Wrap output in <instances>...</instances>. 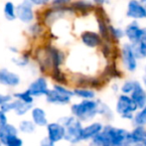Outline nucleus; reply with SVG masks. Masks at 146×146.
<instances>
[{
    "instance_id": "f257e3e1",
    "label": "nucleus",
    "mask_w": 146,
    "mask_h": 146,
    "mask_svg": "<svg viewBox=\"0 0 146 146\" xmlns=\"http://www.w3.org/2000/svg\"><path fill=\"white\" fill-rule=\"evenodd\" d=\"M71 111L73 115L81 121H88L96 117V114H106L110 111V108L100 100H83L82 102L72 106Z\"/></svg>"
},
{
    "instance_id": "f03ea898",
    "label": "nucleus",
    "mask_w": 146,
    "mask_h": 146,
    "mask_svg": "<svg viewBox=\"0 0 146 146\" xmlns=\"http://www.w3.org/2000/svg\"><path fill=\"white\" fill-rule=\"evenodd\" d=\"M65 128L64 139L71 144H77L82 141L83 125L82 121L75 116H66L60 120Z\"/></svg>"
},
{
    "instance_id": "7ed1b4c3",
    "label": "nucleus",
    "mask_w": 146,
    "mask_h": 146,
    "mask_svg": "<svg viewBox=\"0 0 146 146\" xmlns=\"http://www.w3.org/2000/svg\"><path fill=\"white\" fill-rule=\"evenodd\" d=\"M73 96V90L60 84H55L53 86V88H49L47 94H45L46 100L49 104H59V106H65L70 104Z\"/></svg>"
},
{
    "instance_id": "20e7f679",
    "label": "nucleus",
    "mask_w": 146,
    "mask_h": 146,
    "mask_svg": "<svg viewBox=\"0 0 146 146\" xmlns=\"http://www.w3.org/2000/svg\"><path fill=\"white\" fill-rule=\"evenodd\" d=\"M116 112L121 116V118L127 119V120H132L133 115L135 112L138 110L136 104L133 102L129 94H120L118 96V100L115 106Z\"/></svg>"
},
{
    "instance_id": "39448f33",
    "label": "nucleus",
    "mask_w": 146,
    "mask_h": 146,
    "mask_svg": "<svg viewBox=\"0 0 146 146\" xmlns=\"http://www.w3.org/2000/svg\"><path fill=\"white\" fill-rule=\"evenodd\" d=\"M16 20L24 25L32 23L36 20V8L28 0H22L16 5Z\"/></svg>"
},
{
    "instance_id": "423d86ee",
    "label": "nucleus",
    "mask_w": 146,
    "mask_h": 146,
    "mask_svg": "<svg viewBox=\"0 0 146 146\" xmlns=\"http://www.w3.org/2000/svg\"><path fill=\"white\" fill-rule=\"evenodd\" d=\"M106 135L108 136V140H110L111 145H122L125 144L127 135H128V130L124 128H120V127L112 126L110 124H108L104 126L102 129Z\"/></svg>"
},
{
    "instance_id": "0eeeda50",
    "label": "nucleus",
    "mask_w": 146,
    "mask_h": 146,
    "mask_svg": "<svg viewBox=\"0 0 146 146\" xmlns=\"http://www.w3.org/2000/svg\"><path fill=\"white\" fill-rule=\"evenodd\" d=\"M121 60L125 70L130 73L136 71L137 58L133 51V47L130 43H125L121 48Z\"/></svg>"
},
{
    "instance_id": "6e6552de",
    "label": "nucleus",
    "mask_w": 146,
    "mask_h": 146,
    "mask_svg": "<svg viewBox=\"0 0 146 146\" xmlns=\"http://www.w3.org/2000/svg\"><path fill=\"white\" fill-rule=\"evenodd\" d=\"M27 90L34 98H39V96H45V94L49 90V83L47 78L44 76H40V77L36 78L29 85Z\"/></svg>"
},
{
    "instance_id": "1a4fd4ad",
    "label": "nucleus",
    "mask_w": 146,
    "mask_h": 146,
    "mask_svg": "<svg viewBox=\"0 0 146 146\" xmlns=\"http://www.w3.org/2000/svg\"><path fill=\"white\" fill-rule=\"evenodd\" d=\"M126 17L136 21L146 19V8L139 0H129L127 3Z\"/></svg>"
},
{
    "instance_id": "9d476101",
    "label": "nucleus",
    "mask_w": 146,
    "mask_h": 146,
    "mask_svg": "<svg viewBox=\"0 0 146 146\" xmlns=\"http://www.w3.org/2000/svg\"><path fill=\"white\" fill-rule=\"evenodd\" d=\"M21 83V78L15 72L8 69H0V85L8 88H16Z\"/></svg>"
},
{
    "instance_id": "9b49d317",
    "label": "nucleus",
    "mask_w": 146,
    "mask_h": 146,
    "mask_svg": "<svg viewBox=\"0 0 146 146\" xmlns=\"http://www.w3.org/2000/svg\"><path fill=\"white\" fill-rule=\"evenodd\" d=\"M80 40L86 47L90 49L98 48L102 45V38L98 33L94 31H84L80 35Z\"/></svg>"
},
{
    "instance_id": "f8f14e48",
    "label": "nucleus",
    "mask_w": 146,
    "mask_h": 146,
    "mask_svg": "<svg viewBox=\"0 0 146 146\" xmlns=\"http://www.w3.org/2000/svg\"><path fill=\"white\" fill-rule=\"evenodd\" d=\"M26 26H27V29H26L27 35L32 40H43L48 31V28L39 20H35Z\"/></svg>"
},
{
    "instance_id": "ddd939ff",
    "label": "nucleus",
    "mask_w": 146,
    "mask_h": 146,
    "mask_svg": "<svg viewBox=\"0 0 146 146\" xmlns=\"http://www.w3.org/2000/svg\"><path fill=\"white\" fill-rule=\"evenodd\" d=\"M47 132H48V138L53 143L60 142L64 139L65 135V128L61 122H51L46 125Z\"/></svg>"
},
{
    "instance_id": "4468645a",
    "label": "nucleus",
    "mask_w": 146,
    "mask_h": 146,
    "mask_svg": "<svg viewBox=\"0 0 146 146\" xmlns=\"http://www.w3.org/2000/svg\"><path fill=\"white\" fill-rule=\"evenodd\" d=\"M123 31H124V36L126 37L130 44L133 45L139 42L141 38L142 28L139 26L138 22L136 20H133L131 23H129Z\"/></svg>"
},
{
    "instance_id": "2eb2a0df",
    "label": "nucleus",
    "mask_w": 146,
    "mask_h": 146,
    "mask_svg": "<svg viewBox=\"0 0 146 146\" xmlns=\"http://www.w3.org/2000/svg\"><path fill=\"white\" fill-rule=\"evenodd\" d=\"M130 98L136 104L138 110L142 108L146 104V90L139 82L136 81L134 88L130 92Z\"/></svg>"
},
{
    "instance_id": "dca6fc26",
    "label": "nucleus",
    "mask_w": 146,
    "mask_h": 146,
    "mask_svg": "<svg viewBox=\"0 0 146 146\" xmlns=\"http://www.w3.org/2000/svg\"><path fill=\"white\" fill-rule=\"evenodd\" d=\"M104 129V124L102 122H92L88 126L83 127L82 132V141L90 140L94 136L100 132Z\"/></svg>"
},
{
    "instance_id": "f3484780",
    "label": "nucleus",
    "mask_w": 146,
    "mask_h": 146,
    "mask_svg": "<svg viewBox=\"0 0 146 146\" xmlns=\"http://www.w3.org/2000/svg\"><path fill=\"white\" fill-rule=\"evenodd\" d=\"M70 7L72 8L74 14H87L94 8V3L88 0H76V1H72L70 3Z\"/></svg>"
},
{
    "instance_id": "a211bd4d",
    "label": "nucleus",
    "mask_w": 146,
    "mask_h": 146,
    "mask_svg": "<svg viewBox=\"0 0 146 146\" xmlns=\"http://www.w3.org/2000/svg\"><path fill=\"white\" fill-rule=\"evenodd\" d=\"M33 56V49L30 50H24L20 52L16 57L12 58V62L15 66L19 68H26L30 64L31 59Z\"/></svg>"
},
{
    "instance_id": "6ab92c4d",
    "label": "nucleus",
    "mask_w": 146,
    "mask_h": 146,
    "mask_svg": "<svg viewBox=\"0 0 146 146\" xmlns=\"http://www.w3.org/2000/svg\"><path fill=\"white\" fill-rule=\"evenodd\" d=\"M132 47L137 60L146 58V27L142 28L141 38L139 40V42L136 43V44H133Z\"/></svg>"
},
{
    "instance_id": "aec40b11",
    "label": "nucleus",
    "mask_w": 146,
    "mask_h": 146,
    "mask_svg": "<svg viewBox=\"0 0 146 146\" xmlns=\"http://www.w3.org/2000/svg\"><path fill=\"white\" fill-rule=\"evenodd\" d=\"M33 104H26V102H22L20 100H10V110H13L17 115H24V114L27 113L29 110H32Z\"/></svg>"
},
{
    "instance_id": "412c9836",
    "label": "nucleus",
    "mask_w": 146,
    "mask_h": 146,
    "mask_svg": "<svg viewBox=\"0 0 146 146\" xmlns=\"http://www.w3.org/2000/svg\"><path fill=\"white\" fill-rule=\"evenodd\" d=\"M31 117L32 121L35 123L36 126H46L48 124L46 112L41 108H34L31 111Z\"/></svg>"
},
{
    "instance_id": "4be33fe9",
    "label": "nucleus",
    "mask_w": 146,
    "mask_h": 146,
    "mask_svg": "<svg viewBox=\"0 0 146 146\" xmlns=\"http://www.w3.org/2000/svg\"><path fill=\"white\" fill-rule=\"evenodd\" d=\"M3 15L4 18L9 22L16 20V4L13 1H6L4 3Z\"/></svg>"
},
{
    "instance_id": "5701e85b",
    "label": "nucleus",
    "mask_w": 146,
    "mask_h": 146,
    "mask_svg": "<svg viewBox=\"0 0 146 146\" xmlns=\"http://www.w3.org/2000/svg\"><path fill=\"white\" fill-rule=\"evenodd\" d=\"M74 96L82 98V100H92L96 98V92L88 88H76L73 90Z\"/></svg>"
},
{
    "instance_id": "b1692460",
    "label": "nucleus",
    "mask_w": 146,
    "mask_h": 146,
    "mask_svg": "<svg viewBox=\"0 0 146 146\" xmlns=\"http://www.w3.org/2000/svg\"><path fill=\"white\" fill-rule=\"evenodd\" d=\"M90 146H111V144L106 133L102 130L98 134H96L90 139Z\"/></svg>"
},
{
    "instance_id": "393cba45",
    "label": "nucleus",
    "mask_w": 146,
    "mask_h": 146,
    "mask_svg": "<svg viewBox=\"0 0 146 146\" xmlns=\"http://www.w3.org/2000/svg\"><path fill=\"white\" fill-rule=\"evenodd\" d=\"M17 134H18V129L13 124H10V123L7 122L0 129V142L2 143L10 135H17Z\"/></svg>"
},
{
    "instance_id": "a878e982",
    "label": "nucleus",
    "mask_w": 146,
    "mask_h": 146,
    "mask_svg": "<svg viewBox=\"0 0 146 146\" xmlns=\"http://www.w3.org/2000/svg\"><path fill=\"white\" fill-rule=\"evenodd\" d=\"M50 77L56 82L57 84L60 85H67V78H66L65 73H63V71L61 70V68H55L50 72Z\"/></svg>"
},
{
    "instance_id": "bb28decb",
    "label": "nucleus",
    "mask_w": 146,
    "mask_h": 146,
    "mask_svg": "<svg viewBox=\"0 0 146 146\" xmlns=\"http://www.w3.org/2000/svg\"><path fill=\"white\" fill-rule=\"evenodd\" d=\"M133 122L135 125H146V104L140 110L136 111V113L133 115Z\"/></svg>"
},
{
    "instance_id": "cd10ccee",
    "label": "nucleus",
    "mask_w": 146,
    "mask_h": 146,
    "mask_svg": "<svg viewBox=\"0 0 146 146\" xmlns=\"http://www.w3.org/2000/svg\"><path fill=\"white\" fill-rule=\"evenodd\" d=\"M12 96H13L14 98H17V100H22V102H26V104H33V102H34V96H31L30 92H28L27 90H24V92H15Z\"/></svg>"
},
{
    "instance_id": "c85d7f7f",
    "label": "nucleus",
    "mask_w": 146,
    "mask_h": 146,
    "mask_svg": "<svg viewBox=\"0 0 146 146\" xmlns=\"http://www.w3.org/2000/svg\"><path fill=\"white\" fill-rule=\"evenodd\" d=\"M35 128H36V125L33 121L30 120H22L19 124V129L22 131L23 133H33L35 131Z\"/></svg>"
},
{
    "instance_id": "c756f323",
    "label": "nucleus",
    "mask_w": 146,
    "mask_h": 146,
    "mask_svg": "<svg viewBox=\"0 0 146 146\" xmlns=\"http://www.w3.org/2000/svg\"><path fill=\"white\" fill-rule=\"evenodd\" d=\"M2 144L5 146H22L23 145V140L18 136V134L10 135L2 142Z\"/></svg>"
},
{
    "instance_id": "7c9ffc66",
    "label": "nucleus",
    "mask_w": 146,
    "mask_h": 146,
    "mask_svg": "<svg viewBox=\"0 0 146 146\" xmlns=\"http://www.w3.org/2000/svg\"><path fill=\"white\" fill-rule=\"evenodd\" d=\"M108 32H110V36L112 37L114 40H120L124 37V31L120 29V28L108 26Z\"/></svg>"
},
{
    "instance_id": "2f4dec72",
    "label": "nucleus",
    "mask_w": 146,
    "mask_h": 146,
    "mask_svg": "<svg viewBox=\"0 0 146 146\" xmlns=\"http://www.w3.org/2000/svg\"><path fill=\"white\" fill-rule=\"evenodd\" d=\"M135 84H136V81H131V80L124 82L120 88L121 92L124 94H130V92H132L135 87Z\"/></svg>"
},
{
    "instance_id": "473e14b6",
    "label": "nucleus",
    "mask_w": 146,
    "mask_h": 146,
    "mask_svg": "<svg viewBox=\"0 0 146 146\" xmlns=\"http://www.w3.org/2000/svg\"><path fill=\"white\" fill-rule=\"evenodd\" d=\"M35 8H43L50 5L51 0H28Z\"/></svg>"
},
{
    "instance_id": "72a5a7b5",
    "label": "nucleus",
    "mask_w": 146,
    "mask_h": 146,
    "mask_svg": "<svg viewBox=\"0 0 146 146\" xmlns=\"http://www.w3.org/2000/svg\"><path fill=\"white\" fill-rule=\"evenodd\" d=\"M73 0H51V5L54 6H67L70 5V3Z\"/></svg>"
},
{
    "instance_id": "f704fd0d",
    "label": "nucleus",
    "mask_w": 146,
    "mask_h": 146,
    "mask_svg": "<svg viewBox=\"0 0 146 146\" xmlns=\"http://www.w3.org/2000/svg\"><path fill=\"white\" fill-rule=\"evenodd\" d=\"M12 98L13 96H10V94H0V106H2L3 104L7 102H10L12 100Z\"/></svg>"
},
{
    "instance_id": "c9c22d12",
    "label": "nucleus",
    "mask_w": 146,
    "mask_h": 146,
    "mask_svg": "<svg viewBox=\"0 0 146 146\" xmlns=\"http://www.w3.org/2000/svg\"><path fill=\"white\" fill-rule=\"evenodd\" d=\"M7 123V117H6L5 112H3L0 110V129Z\"/></svg>"
},
{
    "instance_id": "e433bc0d",
    "label": "nucleus",
    "mask_w": 146,
    "mask_h": 146,
    "mask_svg": "<svg viewBox=\"0 0 146 146\" xmlns=\"http://www.w3.org/2000/svg\"><path fill=\"white\" fill-rule=\"evenodd\" d=\"M40 146H55V143H53L51 140H49V138H44L42 141H41Z\"/></svg>"
},
{
    "instance_id": "4c0bfd02",
    "label": "nucleus",
    "mask_w": 146,
    "mask_h": 146,
    "mask_svg": "<svg viewBox=\"0 0 146 146\" xmlns=\"http://www.w3.org/2000/svg\"><path fill=\"white\" fill-rule=\"evenodd\" d=\"M9 51L13 53V54H16V55H18L20 53V51L18 50V48H16V47H13V46L9 47Z\"/></svg>"
},
{
    "instance_id": "58836bf2",
    "label": "nucleus",
    "mask_w": 146,
    "mask_h": 146,
    "mask_svg": "<svg viewBox=\"0 0 146 146\" xmlns=\"http://www.w3.org/2000/svg\"><path fill=\"white\" fill-rule=\"evenodd\" d=\"M104 2H106V0H92V3L96 4V5H100V6L104 5Z\"/></svg>"
},
{
    "instance_id": "ea45409f",
    "label": "nucleus",
    "mask_w": 146,
    "mask_h": 146,
    "mask_svg": "<svg viewBox=\"0 0 146 146\" xmlns=\"http://www.w3.org/2000/svg\"><path fill=\"white\" fill-rule=\"evenodd\" d=\"M142 83H143V86L146 88V75L143 76V78H142Z\"/></svg>"
},
{
    "instance_id": "a19ab883",
    "label": "nucleus",
    "mask_w": 146,
    "mask_h": 146,
    "mask_svg": "<svg viewBox=\"0 0 146 146\" xmlns=\"http://www.w3.org/2000/svg\"><path fill=\"white\" fill-rule=\"evenodd\" d=\"M139 1H140L141 3H142V5L146 8V0H139Z\"/></svg>"
},
{
    "instance_id": "79ce46f5",
    "label": "nucleus",
    "mask_w": 146,
    "mask_h": 146,
    "mask_svg": "<svg viewBox=\"0 0 146 146\" xmlns=\"http://www.w3.org/2000/svg\"><path fill=\"white\" fill-rule=\"evenodd\" d=\"M111 146H126L125 144H122V145H111Z\"/></svg>"
},
{
    "instance_id": "37998d69",
    "label": "nucleus",
    "mask_w": 146,
    "mask_h": 146,
    "mask_svg": "<svg viewBox=\"0 0 146 146\" xmlns=\"http://www.w3.org/2000/svg\"><path fill=\"white\" fill-rule=\"evenodd\" d=\"M142 146H146V141H144V142H143V144H142Z\"/></svg>"
},
{
    "instance_id": "c03bdc74",
    "label": "nucleus",
    "mask_w": 146,
    "mask_h": 146,
    "mask_svg": "<svg viewBox=\"0 0 146 146\" xmlns=\"http://www.w3.org/2000/svg\"><path fill=\"white\" fill-rule=\"evenodd\" d=\"M144 72H145V74H144V75H146V66H145V69H144Z\"/></svg>"
},
{
    "instance_id": "a18cd8bd",
    "label": "nucleus",
    "mask_w": 146,
    "mask_h": 146,
    "mask_svg": "<svg viewBox=\"0 0 146 146\" xmlns=\"http://www.w3.org/2000/svg\"><path fill=\"white\" fill-rule=\"evenodd\" d=\"M0 146H2V143L1 142H0Z\"/></svg>"
}]
</instances>
